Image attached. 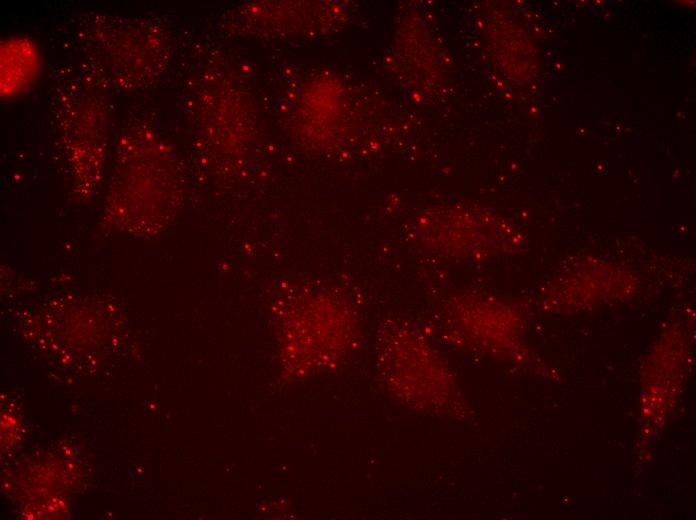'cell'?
<instances>
[{
	"mask_svg": "<svg viewBox=\"0 0 696 520\" xmlns=\"http://www.w3.org/2000/svg\"><path fill=\"white\" fill-rule=\"evenodd\" d=\"M40 67V52L31 39H5L1 43V95L8 98L24 93L36 80Z\"/></svg>",
	"mask_w": 696,
	"mask_h": 520,
	"instance_id": "cell-1",
	"label": "cell"
}]
</instances>
